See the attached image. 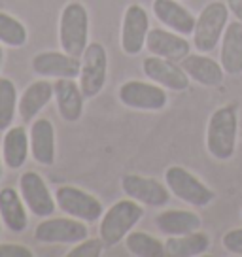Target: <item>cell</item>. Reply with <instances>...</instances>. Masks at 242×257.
<instances>
[{"mask_svg": "<svg viewBox=\"0 0 242 257\" xmlns=\"http://www.w3.org/2000/svg\"><path fill=\"white\" fill-rule=\"evenodd\" d=\"M238 110L234 104H223L210 113L206 125V152L216 161H229L236 150Z\"/></svg>", "mask_w": 242, "mask_h": 257, "instance_id": "1", "label": "cell"}, {"mask_svg": "<svg viewBox=\"0 0 242 257\" xmlns=\"http://www.w3.org/2000/svg\"><path fill=\"white\" fill-rule=\"evenodd\" d=\"M144 216V204L133 201V199H119L106 210L100 223H98V236L102 238L106 248H113L138 225Z\"/></svg>", "mask_w": 242, "mask_h": 257, "instance_id": "2", "label": "cell"}, {"mask_svg": "<svg viewBox=\"0 0 242 257\" xmlns=\"http://www.w3.org/2000/svg\"><path fill=\"white\" fill-rule=\"evenodd\" d=\"M59 46L74 57H81L89 46V12L78 0L68 2L61 10Z\"/></svg>", "mask_w": 242, "mask_h": 257, "instance_id": "3", "label": "cell"}, {"mask_svg": "<svg viewBox=\"0 0 242 257\" xmlns=\"http://www.w3.org/2000/svg\"><path fill=\"white\" fill-rule=\"evenodd\" d=\"M229 6L221 0H212L197 16L193 29V48L201 53H210L219 46L229 25Z\"/></svg>", "mask_w": 242, "mask_h": 257, "instance_id": "4", "label": "cell"}, {"mask_svg": "<svg viewBox=\"0 0 242 257\" xmlns=\"http://www.w3.org/2000/svg\"><path fill=\"white\" fill-rule=\"evenodd\" d=\"M165 184L176 199L195 208H206L216 199V193L182 165H170L165 170Z\"/></svg>", "mask_w": 242, "mask_h": 257, "instance_id": "5", "label": "cell"}, {"mask_svg": "<svg viewBox=\"0 0 242 257\" xmlns=\"http://www.w3.org/2000/svg\"><path fill=\"white\" fill-rule=\"evenodd\" d=\"M117 98L125 108L138 112H161L169 104L167 89L142 80L123 81L117 89Z\"/></svg>", "mask_w": 242, "mask_h": 257, "instance_id": "6", "label": "cell"}, {"mask_svg": "<svg viewBox=\"0 0 242 257\" xmlns=\"http://www.w3.org/2000/svg\"><path fill=\"white\" fill-rule=\"evenodd\" d=\"M57 208L63 214L76 219H81L85 223L100 221L104 214V206L95 195L81 189L78 185H61L55 189Z\"/></svg>", "mask_w": 242, "mask_h": 257, "instance_id": "7", "label": "cell"}, {"mask_svg": "<svg viewBox=\"0 0 242 257\" xmlns=\"http://www.w3.org/2000/svg\"><path fill=\"white\" fill-rule=\"evenodd\" d=\"M80 76H78V83H80L83 96L85 98H93L97 96L106 85V78H108V51L100 42H89L83 55L80 57Z\"/></svg>", "mask_w": 242, "mask_h": 257, "instance_id": "8", "label": "cell"}, {"mask_svg": "<svg viewBox=\"0 0 242 257\" xmlns=\"http://www.w3.org/2000/svg\"><path fill=\"white\" fill-rule=\"evenodd\" d=\"M89 236L87 223L76 217H44L34 229V238L40 244L74 246Z\"/></svg>", "mask_w": 242, "mask_h": 257, "instance_id": "9", "label": "cell"}, {"mask_svg": "<svg viewBox=\"0 0 242 257\" xmlns=\"http://www.w3.org/2000/svg\"><path fill=\"white\" fill-rule=\"evenodd\" d=\"M19 193L34 217H49L57 210L55 195L49 191L46 180L34 170H27L19 176Z\"/></svg>", "mask_w": 242, "mask_h": 257, "instance_id": "10", "label": "cell"}, {"mask_svg": "<svg viewBox=\"0 0 242 257\" xmlns=\"http://www.w3.org/2000/svg\"><path fill=\"white\" fill-rule=\"evenodd\" d=\"M150 32V17L140 4H131L123 12L119 32V46L125 55L135 57L146 48V38Z\"/></svg>", "mask_w": 242, "mask_h": 257, "instance_id": "11", "label": "cell"}, {"mask_svg": "<svg viewBox=\"0 0 242 257\" xmlns=\"http://www.w3.org/2000/svg\"><path fill=\"white\" fill-rule=\"evenodd\" d=\"M121 189L125 197L152 208H163L170 202V189L159 180L140 174H125L121 178Z\"/></svg>", "mask_w": 242, "mask_h": 257, "instance_id": "12", "label": "cell"}, {"mask_svg": "<svg viewBox=\"0 0 242 257\" xmlns=\"http://www.w3.org/2000/svg\"><path fill=\"white\" fill-rule=\"evenodd\" d=\"M142 70L150 81L174 93H184L189 89V83H191L182 64H176V61H169L157 55L146 57L142 63Z\"/></svg>", "mask_w": 242, "mask_h": 257, "instance_id": "13", "label": "cell"}, {"mask_svg": "<svg viewBox=\"0 0 242 257\" xmlns=\"http://www.w3.org/2000/svg\"><path fill=\"white\" fill-rule=\"evenodd\" d=\"M31 66L38 78H46V80L72 78V80H78L81 61L80 57L70 55L63 49L61 51H42V53L33 57Z\"/></svg>", "mask_w": 242, "mask_h": 257, "instance_id": "14", "label": "cell"}, {"mask_svg": "<svg viewBox=\"0 0 242 257\" xmlns=\"http://www.w3.org/2000/svg\"><path fill=\"white\" fill-rule=\"evenodd\" d=\"M53 98H55L57 112L61 115V119L66 123H78L81 119L85 96L78 80L61 78L53 81Z\"/></svg>", "mask_w": 242, "mask_h": 257, "instance_id": "15", "label": "cell"}, {"mask_svg": "<svg viewBox=\"0 0 242 257\" xmlns=\"http://www.w3.org/2000/svg\"><path fill=\"white\" fill-rule=\"evenodd\" d=\"M146 49L150 51V55H157L178 63L189 55L191 44L186 36L169 29H150L146 38Z\"/></svg>", "mask_w": 242, "mask_h": 257, "instance_id": "16", "label": "cell"}, {"mask_svg": "<svg viewBox=\"0 0 242 257\" xmlns=\"http://www.w3.org/2000/svg\"><path fill=\"white\" fill-rule=\"evenodd\" d=\"M29 140H31V157L34 163L42 167H51L57 155L53 123L48 117H36L29 128Z\"/></svg>", "mask_w": 242, "mask_h": 257, "instance_id": "17", "label": "cell"}, {"mask_svg": "<svg viewBox=\"0 0 242 257\" xmlns=\"http://www.w3.org/2000/svg\"><path fill=\"white\" fill-rule=\"evenodd\" d=\"M182 68L186 70L191 81H197L202 87H219L225 78V70L219 61L208 57V53H189L182 59Z\"/></svg>", "mask_w": 242, "mask_h": 257, "instance_id": "18", "label": "cell"}, {"mask_svg": "<svg viewBox=\"0 0 242 257\" xmlns=\"http://www.w3.org/2000/svg\"><path fill=\"white\" fill-rule=\"evenodd\" d=\"M154 16L165 25V29L174 31L182 36H191L197 17L178 0H154L152 4Z\"/></svg>", "mask_w": 242, "mask_h": 257, "instance_id": "19", "label": "cell"}, {"mask_svg": "<svg viewBox=\"0 0 242 257\" xmlns=\"http://www.w3.org/2000/svg\"><path fill=\"white\" fill-rule=\"evenodd\" d=\"M0 219L12 233H25L29 227V208L23 202L21 193L14 187L0 189Z\"/></svg>", "mask_w": 242, "mask_h": 257, "instance_id": "20", "label": "cell"}, {"mask_svg": "<svg viewBox=\"0 0 242 257\" xmlns=\"http://www.w3.org/2000/svg\"><path fill=\"white\" fill-rule=\"evenodd\" d=\"M53 98V81L40 78L33 81L31 85H27L23 95L19 96V106L17 113L23 119V123H33L38 113L49 104V100Z\"/></svg>", "mask_w": 242, "mask_h": 257, "instance_id": "21", "label": "cell"}, {"mask_svg": "<svg viewBox=\"0 0 242 257\" xmlns=\"http://www.w3.org/2000/svg\"><path fill=\"white\" fill-rule=\"evenodd\" d=\"M0 153L4 165L12 170L23 169L29 155H31V140H29V131L25 127H12L4 131Z\"/></svg>", "mask_w": 242, "mask_h": 257, "instance_id": "22", "label": "cell"}, {"mask_svg": "<svg viewBox=\"0 0 242 257\" xmlns=\"http://www.w3.org/2000/svg\"><path fill=\"white\" fill-rule=\"evenodd\" d=\"M154 223L159 229V233H163L165 236H180V234L199 231L202 225V219L193 210L170 208L159 212L155 216Z\"/></svg>", "mask_w": 242, "mask_h": 257, "instance_id": "23", "label": "cell"}, {"mask_svg": "<svg viewBox=\"0 0 242 257\" xmlns=\"http://www.w3.org/2000/svg\"><path fill=\"white\" fill-rule=\"evenodd\" d=\"M219 64L225 74L238 76L242 74V23L229 21L225 32L219 42Z\"/></svg>", "mask_w": 242, "mask_h": 257, "instance_id": "24", "label": "cell"}, {"mask_svg": "<svg viewBox=\"0 0 242 257\" xmlns=\"http://www.w3.org/2000/svg\"><path fill=\"white\" fill-rule=\"evenodd\" d=\"M210 248V236L202 231L180 234V236H167L165 249L172 257H197L206 253Z\"/></svg>", "mask_w": 242, "mask_h": 257, "instance_id": "25", "label": "cell"}, {"mask_svg": "<svg viewBox=\"0 0 242 257\" xmlns=\"http://www.w3.org/2000/svg\"><path fill=\"white\" fill-rule=\"evenodd\" d=\"M125 248L135 257H161L167 253L165 242L144 231H131L125 236Z\"/></svg>", "mask_w": 242, "mask_h": 257, "instance_id": "26", "label": "cell"}, {"mask_svg": "<svg viewBox=\"0 0 242 257\" xmlns=\"http://www.w3.org/2000/svg\"><path fill=\"white\" fill-rule=\"evenodd\" d=\"M19 106V95H17L16 83L10 78H0V133L14 125Z\"/></svg>", "mask_w": 242, "mask_h": 257, "instance_id": "27", "label": "cell"}, {"mask_svg": "<svg viewBox=\"0 0 242 257\" xmlns=\"http://www.w3.org/2000/svg\"><path fill=\"white\" fill-rule=\"evenodd\" d=\"M29 40V32L17 17L8 12H0V44L8 48H23Z\"/></svg>", "mask_w": 242, "mask_h": 257, "instance_id": "28", "label": "cell"}, {"mask_svg": "<svg viewBox=\"0 0 242 257\" xmlns=\"http://www.w3.org/2000/svg\"><path fill=\"white\" fill-rule=\"evenodd\" d=\"M106 249L102 238H85V240L74 244V248L68 251V257H100Z\"/></svg>", "mask_w": 242, "mask_h": 257, "instance_id": "29", "label": "cell"}, {"mask_svg": "<svg viewBox=\"0 0 242 257\" xmlns=\"http://www.w3.org/2000/svg\"><path fill=\"white\" fill-rule=\"evenodd\" d=\"M221 246L231 255H242V227L227 231L221 236Z\"/></svg>", "mask_w": 242, "mask_h": 257, "instance_id": "30", "label": "cell"}, {"mask_svg": "<svg viewBox=\"0 0 242 257\" xmlns=\"http://www.w3.org/2000/svg\"><path fill=\"white\" fill-rule=\"evenodd\" d=\"M0 257H34V251L25 244L4 242L0 244Z\"/></svg>", "mask_w": 242, "mask_h": 257, "instance_id": "31", "label": "cell"}, {"mask_svg": "<svg viewBox=\"0 0 242 257\" xmlns=\"http://www.w3.org/2000/svg\"><path fill=\"white\" fill-rule=\"evenodd\" d=\"M227 6H229V12L234 16V19L242 23V0H227Z\"/></svg>", "mask_w": 242, "mask_h": 257, "instance_id": "32", "label": "cell"}, {"mask_svg": "<svg viewBox=\"0 0 242 257\" xmlns=\"http://www.w3.org/2000/svg\"><path fill=\"white\" fill-rule=\"evenodd\" d=\"M2 63H4V49H2V44H0V68H2Z\"/></svg>", "mask_w": 242, "mask_h": 257, "instance_id": "33", "label": "cell"}, {"mask_svg": "<svg viewBox=\"0 0 242 257\" xmlns=\"http://www.w3.org/2000/svg\"><path fill=\"white\" fill-rule=\"evenodd\" d=\"M2 167H4V159H2V153H0V180H2Z\"/></svg>", "mask_w": 242, "mask_h": 257, "instance_id": "34", "label": "cell"}, {"mask_svg": "<svg viewBox=\"0 0 242 257\" xmlns=\"http://www.w3.org/2000/svg\"><path fill=\"white\" fill-rule=\"evenodd\" d=\"M0 234H2V219H0Z\"/></svg>", "mask_w": 242, "mask_h": 257, "instance_id": "35", "label": "cell"}]
</instances>
